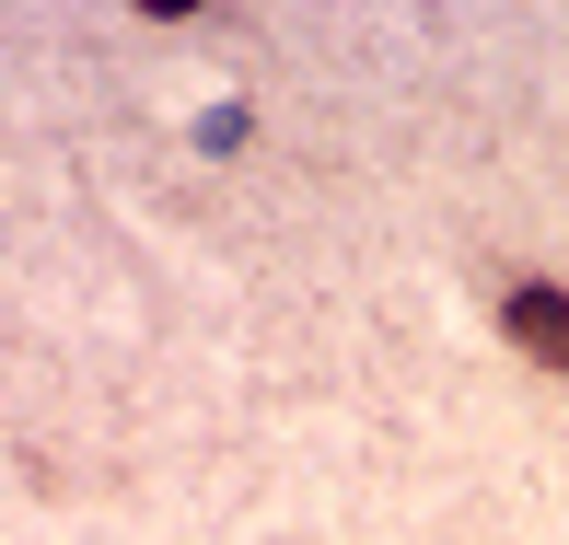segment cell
<instances>
[{"label": "cell", "instance_id": "cell-1", "mask_svg": "<svg viewBox=\"0 0 569 545\" xmlns=\"http://www.w3.org/2000/svg\"><path fill=\"white\" fill-rule=\"evenodd\" d=\"M500 325H511V349H535L547 372H569V291H511Z\"/></svg>", "mask_w": 569, "mask_h": 545}]
</instances>
